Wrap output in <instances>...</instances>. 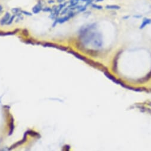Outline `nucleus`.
<instances>
[{
    "label": "nucleus",
    "instance_id": "nucleus-1",
    "mask_svg": "<svg viewBox=\"0 0 151 151\" xmlns=\"http://www.w3.org/2000/svg\"><path fill=\"white\" fill-rule=\"evenodd\" d=\"M91 42L92 46L95 48L99 49L102 48L103 45V41L102 39V36L100 35L99 33H95L94 38H93V40Z\"/></svg>",
    "mask_w": 151,
    "mask_h": 151
},
{
    "label": "nucleus",
    "instance_id": "nucleus-16",
    "mask_svg": "<svg viewBox=\"0 0 151 151\" xmlns=\"http://www.w3.org/2000/svg\"><path fill=\"white\" fill-rule=\"evenodd\" d=\"M57 1H58V2H59V3H62L63 2V1H64L65 0H57Z\"/></svg>",
    "mask_w": 151,
    "mask_h": 151
},
{
    "label": "nucleus",
    "instance_id": "nucleus-18",
    "mask_svg": "<svg viewBox=\"0 0 151 151\" xmlns=\"http://www.w3.org/2000/svg\"><path fill=\"white\" fill-rule=\"evenodd\" d=\"M2 151H6V150H5V149H3V150Z\"/></svg>",
    "mask_w": 151,
    "mask_h": 151
},
{
    "label": "nucleus",
    "instance_id": "nucleus-10",
    "mask_svg": "<svg viewBox=\"0 0 151 151\" xmlns=\"http://www.w3.org/2000/svg\"><path fill=\"white\" fill-rule=\"evenodd\" d=\"M14 17H15V16H12V17H10V19H9V21H8V22H7V25H10V24L12 23L14 19Z\"/></svg>",
    "mask_w": 151,
    "mask_h": 151
},
{
    "label": "nucleus",
    "instance_id": "nucleus-17",
    "mask_svg": "<svg viewBox=\"0 0 151 151\" xmlns=\"http://www.w3.org/2000/svg\"><path fill=\"white\" fill-rule=\"evenodd\" d=\"M2 10H3V7H2V6H1V5H0V12H1V11H2Z\"/></svg>",
    "mask_w": 151,
    "mask_h": 151
},
{
    "label": "nucleus",
    "instance_id": "nucleus-4",
    "mask_svg": "<svg viewBox=\"0 0 151 151\" xmlns=\"http://www.w3.org/2000/svg\"><path fill=\"white\" fill-rule=\"evenodd\" d=\"M105 9L109 10H118L121 9V7L117 5H107L105 6Z\"/></svg>",
    "mask_w": 151,
    "mask_h": 151
},
{
    "label": "nucleus",
    "instance_id": "nucleus-12",
    "mask_svg": "<svg viewBox=\"0 0 151 151\" xmlns=\"http://www.w3.org/2000/svg\"><path fill=\"white\" fill-rule=\"evenodd\" d=\"M133 17H134V18H136V19H140L141 17H142V15H138V14H136V15H134Z\"/></svg>",
    "mask_w": 151,
    "mask_h": 151
},
{
    "label": "nucleus",
    "instance_id": "nucleus-8",
    "mask_svg": "<svg viewBox=\"0 0 151 151\" xmlns=\"http://www.w3.org/2000/svg\"><path fill=\"white\" fill-rule=\"evenodd\" d=\"M92 7L93 8V9H96V10H102L103 9L102 6H99V5L96 4H92Z\"/></svg>",
    "mask_w": 151,
    "mask_h": 151
},
{
    "label": "nucleus",
    "instance_id": "nucleus-2",
    "mask_svg": "<svg viewBox=\"0 0 151 151\" xmlns=\"http://www.w3.org/2000/svg\"><path fill=\"white\" fill-rule=\"evenodd\" d=\"M151 24V19L149 18H144L143 19V21L141 23V25H140L139 29H143L145 28L147 25H150Z\"/></svg>",
    "mask_w": 151,
    "mask_h": 151
},
{
    "label": "nucleus",
    "instance_id": "nucleus-6",
    "mask_svg": "<svg viewBox=\"0 0 151 151\" xmlns=\"http://www.w3.org/2000/svg\"><path fill=\"white\" fill-rule=\"evenodd\" d=\"M70 19V17L69 16H64V17H62V18L58 19V22L60 23H64L65 22L67 21V20H69V19Z\"/></svg>",
    "mask_w": 151,
    "mask_h": 151
},
{
    "label": "nucleus",
    "instance_id": "nucleus-7",
    "mask_svg": "<svg viewBox=\"0 0 151 151\" xmlns=\"http://www.w3.org/2000/svg\"><path fill=\"white\" fill-rule=\"evenodd\" d=\"M80 0H70V5L71 7H74L77 6V5L78 4L79 1Z\"/></svg>",
    "mask_w": 151,
    "mask_h": 151
},
{
    "label": "nucleus",
    "instance_id": "nucleus-15",
    "mask_svg": "<svg viewBox=\"0 0 151 151\" xmlns=\"http://www.w3.org/2000/svg\"><path fill=\"white\" fill-rule=\"evenodd\" d=\"M104 1V0H95V2L96 3H98V2H102V1Z\"/></svg>",
    "mask_w": 151,
    "mask_h": 151
},
{
    "label": "nucleus",
    "instance_id": "nucleus-5",
    "mask_svg": "<svg viewBox=\"0 0 151 151\" xmlns=\"http://www.w3.org/2000/svg\"><path fill=\"white\" fill-rule=\"evenodd\" d=\"M42 10V5L41 4H38L36 5L32 9V11L34 13H38L40 12V11Z\"/></svg>",
    "mask_w": 151,
    "mask_h": 151
},
{
    "label": "nucleus",
    "instance_id": "nucleus-11",
    "mask_svg": "<svg viewBox=\"0 0 151 151\" xmlns=\"http://www.w3.org/2000/svg\"><path fill=\"white\" fill-rule=\"evenodd\" d=\"M19 9H12V12L14 13H17L19 12Z\"/></svg>",
    "mask_w": 151,
    "mask_h": 151
},
{
    "label": "nucleus",
    "instance_id": "nucleus-3",
    "mask_svg": "<svg viewBox=\"0 0 151 151\" xmlns=\"http://www.w3.org/2000/svg\"><path fill=\"white\" fill-rule=\"evenodd\" d=\"M10 19V14L9 13H6L4 16L3 17L1 21H0V23H1V25H4V24H6L7 22H8Z\"/></svg>",
    "mask_w": 151,
    "mask_h": 151
},
{
    "label": "nucleus",
    "instance_id": "nucleus-14",
    "mask_svg": "<svg viewBox=\"0 0 151 151\" xmlns=\"http://www.w3.org/2000/svg\"><path fill=\"white\" fill-rule=\"evenodd\" d=\"M129 17H130L129 16H124L123 17V19H124V20H127V19H128Z\"/></svg>",
    "mask_w": 151,
    "mask_h": 151
},
{
    "label": "nucleus",
    "instance_id": "nucleus-9",
    "mask_svg": "<svg viewBox=\"0 0 151 151\" xmlns=\"http://www.w3.org/2000/svg\"><path fill=\"white\" fill-rule=\"evenodd\" d=\"M66 13H69V8H65L64 9H63V10L61 11V14H63V15Z\"/></svg>",
    "mask_w": 151,
    "mask_h": 151
},
{
    "label": "nucleus",
    "instance_id": "nucleus-13",
    "mask_svg": "<svg viewBox=\"0 0 151 151\" xmlns=\"http://www.w3.org/2000/svg\"><path fill=\"white\" fill-rule=\"evenodd\" d=\"M22 13H25V14H26V15H29V16H31L32 15V14L30 13L26 12H25V11H23V12H22Z\"/></svg>",
    "mask_w": 151,
    "mask_h": 151
}]
</instances>
